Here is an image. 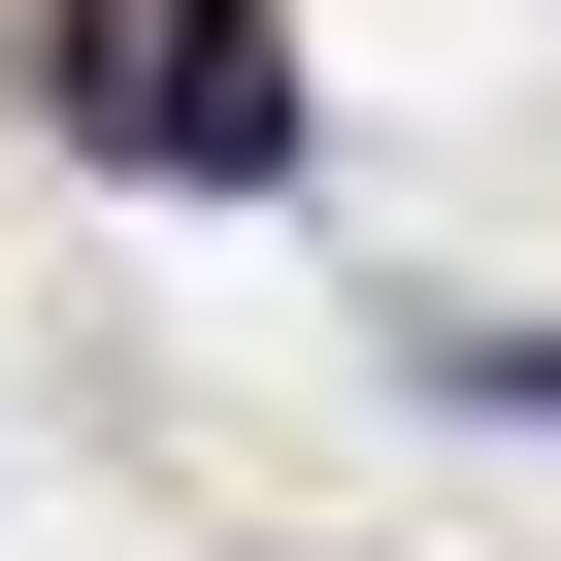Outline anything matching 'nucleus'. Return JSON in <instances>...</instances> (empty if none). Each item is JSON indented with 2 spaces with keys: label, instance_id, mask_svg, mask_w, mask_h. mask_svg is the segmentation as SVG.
Returning a JSON list of instances; mask_svg holds the SVG:
<instances>
[{
  "label": "nucleus",
  "instance_id": "f257e3e1",
  "mask_svg": "<svg viewBox=\"0 0 561 561\" xmlns=\"http://www.w3.org/2000/svg\"><path fill=\"white\" fill-rule=\"evenodd\" d=\"M34 133L133 198H298V34L264 0H34Z\"/></svg>",
  "mask_w": 561,
  "mask_h": 561
},
{
  "label": "nucleus",
  "instance_id": "f03ea898",
  "mask_svg": "<svg viewBox=\"0 0 561 561\" xmlns=\"http://www.w3.org/2000/svg\"><path fill=\"white\" fill-rule=\"evenodd\" d=\"M430 364H462V397H495V430H561V331H430Z\"/></svg>",
  "mask_w": 561,
  "mask_h": 561
}]
</instances>
